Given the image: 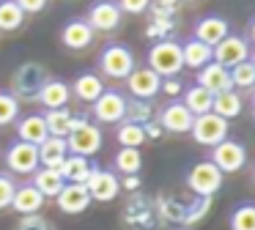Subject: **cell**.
<instances>
[{"label": "cell", "instance_id": "d6a6232c", "mask_svg": "<svg viewBox=\"0 0 255 230\" xmlns=\"http://www.w3.org/2000/svg\"><path fill=\"white\" fill-rule=\"evenodd\" d=\"M231 230H255V203H239L228 217Z\"/></svg>", "mask_w": 255, "mask_h": 230}, {"label": "cell", "instance_id": "ab89813d", "mask_svg": "<svg viewBox=\"0 0 255 230\" xmlns=\"http://www.w3.org/2000/svg\"><path fill=\"white\" fill-rule=\"evenodd\" d=\"M162 91H165V93H178V91H181V85H178L176 77H167V80H162Z\"/></svg>", "mask_w": 255, "mask_h": 230}, {"label": "cell", "instance_id": "5b68a950", "mask_svg": "<svg viewBox=\"0 0 255 230\" xmlns=\"http://www.w3.org/2000/svg\"><path fill=\"white\" fill-rule=\"evenodd\" d=\"M187 186L198 197H211L214 192H220V186H222V173L209 162V159L195 162L187 173Z\"/></svg>", "mask_w": 255, "mask_h": 230}, {"label": "cell", "instance_id": "603a6c76", "mask_svg": "<svg viewBox=\"0 0 255 230\" xmlns=\"http://www.w3.org/2000/svg\"><path fill=\"white\" fill-rule=\"evenodd\" d=\"M66 156H69V148H66V140H61V137H47L39 145V167L58 170Z\"/></svg>", "mask_w": 255, "mask_h": 230}, {"label": "cell", "instance_id": "e0dca14e", "mask_svg": "<svg viewBox=\"0 0 255 230\" xmlns=\"http://www.w3.org/2000/svg\"><path fill=\"white\" fill-rule=\"evenodd\" d=\"M231 33V27H228V22L222 19V16H200L198 22H195V36L192 38H198V41H203L206 47H211L214 49L217 44L222 41V38Z\"/></svg>", "mask_w": 255, "mask_h": 230}, {"label": "cell", "instance_id": "d6986e66", "mask_svg": "<svg viewBox=\"0 0 255 230\" xmlns=\"http://www.w3.org/2000/svg\"><path fill=\"white\" fill-rule=\"evenodd\" d=\"M55 203L63 214H83L91 206V195L85 189V184H66L61 189V195L55 197Z\"/></svg>", "mask_w": 255, "mask_h": 230}, {"label": "cell", "instance_id": "484cf974", "mask_svg": "<svg viewBox=\"0 0 255 230\" xmlns=\"http://www.w3.org/2000/svg\"><path fill=\"white\" fill-rule=\"evenodd\" d=\"M181 60H184L187 69L200 71L206 63H211V47H206L198 38H187V41L181 44Z\"/></svg>", "mask_w": 255, "mask_h": 230}, {"label": "cell", "instance_id": "277c9868", "mask_svg": "<svg viewBox=\"0 0 255 230\" xmlns=\"http://www.w3.org/2000/svg\"><path fill=\"white\" fill-rule=\"evenodd\" d=\"M189 134H192V140L198 142V145L214 148V145H220L222 140H228V120H222L220 115H214V113L198 115V118L192 120Z\"/></svg>", "mask_w": 255, "mask_h": 230}, {"label": "cell", "instance_id": "7a4b0ae2", "mask_svg": "<svg viewBox=\"0 0 255 230\" xmlns=\"http://www.w3.org/2000/svg\"><path fill=\"white\" fill-rule=\"evenodd\" d=\"M134 66H137V60H134V52L127 44L110 41L99 52V71L107 80H127L134 71Z\"/></svg>", "mask_w": 255, "mask_h": 230}, {"label": "cell", "instance_id": "7402d4cb", "mask_svg": "<svg viewBox=\"0 0 255 230\" xmlns=\"http://www.w3.org/2000/svg\"><path fill=\"white\" fill-rule=\"evenodd\" d=\"M41 206H44V195H41V192L36 189L33 184L17 186V192H14V200H11V208H14L17 214L30 217V214H39Z\"/></svg>", "mask_w": 255, "mask_h": 230}, {"label": "cell", "instance_id": "d590c367", "mask_svg": "<svg viewBox=\"0 0 255 230\" xmlns=\"http://www.w3.org/2000/svg\"><path fill=\"white\" fill-rule=\"evenodd\" d=\"M14 192H17V181L8 173H0V211H3V208H11Z\"/></svg>", "mask_w": 255, "mask_h": 230}, {"label": "cell", "instance_id": "8fae6325", "mask_svg": "<svg viewBox=\"0 0 255 230\" xmlns=\"http://www.w3.org/2000/svg\"><path fill=\"white\" fill-rule=\"evenodd\" d=\"M88 27L94 33H110L121 25V8L116 0H96L88 8Z\"/></svg>", "mask_w": 255, "mask_h": 230}, {"label": "cell", "instance_id": "9a60e30c", "mask_svg": "<svg viewBox=\"0 0 255 230\" xmlns=\"http://www.w3.org/2000/svg\"><path fill=\"white\" fill-rule=\"evenodd\" d=\"M195 85H200L203 91H209L211 96H217V93H225V91H233L231 85V74H228V69H222L220 63H206L203 69L198 71V82Z\"/></svg>", "mask_w": 255, "mask_h": 230}, {"label": "cell", "instance_id": "bcb514c9", "mask_svg": "<svg viewBox=\"0 0 255 230\" xmlns=\"http://www.w3.org/2000/svg\"><path fill=\"white\" fill-rule=\"evenodd\" d=\"M184 3H195V0H184Z\"/></svg>", "mask_w": 255, "mask_h": 230}, {"label": "cell", "instance_id": "4dcf8cb0", "mask_svg": "<svg viewBox=\"0 0 255 230\" xmlns=\"http://www.w3.org/2000/svg\"><path fill=\"white\" fill-rule=\"evenodd\" d=\"M22 22H25V14L14 0H0V30L3 33L19 30Z\"/></svg>", "mask_w": 255, "mask_h": 230}, {"label": "cell", "instance_id": "30bf717a", "mask_svg": "<svg viewBox=\"0 0 255 230\" xmlns=\"http://www.w3.org/2000/svg\"><path fill=\"white\" fill-rule=\"evenodd\" d=\"M247 58H250L247 41H244L242 36H231V33H228V36L222 38L214 49H211V60H214V63H220L222 69H233V66L244 63Z\"/></svg>", "mask_w": 255, "mask_h": 230}, {"label": "cell", "instance_id": "83f0119b", "mask_svg": "<svg viewBox=\"0 0 255 230\" xmlns=\"http://www.w3.org/2000/svg\"><path fill=\"white\" fill-rule=\"evenodd\" d=\"M44 123H47V134H50V137H61V140H66V134L72 131V123H74V113L69 107L47 110V113H44Z\"/></svg>", "mask_w": 255, "mask_h": 230}, {"label": "cell", "instance_id": "4fadbf2b", "mask_svg": "<svg viewBox=\"0 0 255 230\" xmlns=\"http://www.w3.org/2000/svg\"><path fill=\"white\" fill-rule=\"evenodd\" d=\"M127 85L134 99L140 102H151L156 93H162V77L154 74L148 66H134V71L127 77Z\"/></svg>", "mask_w": 255, "mask_h": 230}, {"label": "cell", "instance_id": "6da1fadb", "mask_svg": "<svg viewBox=\"0 0 255 230\" xmlns=\"http://www.w3.org/2000/svg\"><path fill=\"white\" fill-rule=\"evenodd\" d=\"M102 142H105V134H102L99 126L91 123L88 118H77V115H74L72 131L66 134V148H69V153L91 159L94 153L102 151Z\"/></svg>", "mask_w": 255, "mask_h": 230}, {"label": "cell", "instance_id": "4316f807", "mask_svg": "<svg viewBox=\"0 0 255 230\" xmlns=\"http://www.w3.org/2000/svg\"><path fill=\"white\" fill-rule=\"evenodd\" d=\"M242 107H244V99L239 91L217 93L214 102H211V113L220 115L222 120H231V118H236V115H242Z\"/></svg>", "mask_w": 255, "mask_h": 230}, {"label": "cell", "instance_id": "ba28073f", "mask_svg": "<svg viewBox=\"0 0 255 230\" xmlns=\"http://www.w3.org/2000/svg\"><path fill=\"white\" fill-rule=\"evenodd\" d=\"M6 167L17 175H33L39 170V148L30 142L14 140L6 148Z\"/></svg>", "mask_w": 255, "mask_h": 230}, {"label": "cell", "instance_id": "f6af8a7d", "mask_svg": "<svg viewBox=\"0 0 255 230\" xmlns=\"http://www.w3.org/2000/svg\"><path fill=\"white\" fill-rule=\"evenodd\" d=\"M253 184H255V170H253Z\"/></svg>", "mask_w": 255, "mask_h": 230}, {"label": "cell", "instance_id": "cb8c5ba5", "mask_svg": "<svg viewBox=\"0 0 255 230\" xmlns=\"http://www.w3.org/2000/svg\"><path fill=\"white\" fill-rule=\"evenodd\" d=\"M91 170H94L91 159L69 153V156L63 159V164L58 167V173L63 175V181H66V184H85V181H88V175H91Z\"/></svg>", "mask_w": 255, "mask_h": 230}, {"label": "cell", "instance_id": "7c38bea8", "mask_svg": "<svg viewBox=\"0 0 255 230\" xmlns=\"http://www.w3.org/2000/svg\"><path fill=\"white\" fill-rule=\"evenodd\" d=\"M47 80H50V77H47L44 66L28 60V63H22L17 71H14V91H17L19 96L36 99V93L41 91V85H44Z\"/></svg>", "mask_w": 255, "mask_h": 230}, {"label": "cell", "instance_id": "ee69618b", "mask_svg": "<svg viewBox=\"0 0 255 230\" xmlns=\"http://www.w3.org/2000/svg\"><path fill=\"white\" fill-rule=\"evenodd\" d=\"M253 115H255V99H253Z\"/></svg>", "mask_w": 255, "mask_h": 230}, {"label": "cell", "instance_id": "ac0fdd59", "mask_svg": "<svg viewBox=\"0 0 255 230\" xmlns=\"http://www.w3.org/2000/svg\"><path fill=\"white\" fill-rule=\"evenodd\" d=\"M69 91H72L80 102L94 104L96 99L107 91V85H105V80H102V74H96V71H83V74L74 77V82H72Z\"/></svg>", "mask_w": 255, "mask_h": 230}, {"label": "cell", "instance_id": "44dd1931", "mask_svg": "<svg viewBox=\"0 0 255 230\" xmlns=\"http://www.w3.org/2000/svg\"><path fill=\"white\" fill-rule=\"evenodd\" d=\"M47 137H50V134H47L44 115L33 113V115H25V118H17V140L30 142V145L39 148Z\"/></svg>", "mask_w": 255, "mask_h": 230}, {"label": "cell", "instance_id": "8d00e7d4", "mask_svg": "<svg viewBox=\"0 0 255 230\" xmlns=\"http://www.w3.org/2000/svg\"><path fill=\"white\" fill-rule=\"evenodd\" d=\"M14 230H55V225L47 222L41 214H30V217H19V222Z\"/></svg>", "mask_w": 255, "mask_h": 230}, {"label": "cell", "instance_id": "60d3db41", "mask_svg": "<svg viewBox=\"0 0 255 230\" xmlns=\"http://www.w3.org/2000/svg\"><path fill=\"white\" fill-rule=\"evenodd\" d=\"M124 186H127V189H137V186H140V178H134V175H127Z\"/></svg>", "mask_w": 255, "mask_h": 230}, {"label": "cell", "instance_id": "ffe728a7", "mask_svg": "<svg viewBox=\"0 0 255 230\" xmlns=\"http://www.w3.org/2000/svg\"><path fill=\"white\" fill-rule=\"evenodd\" d=\"M69 99H72V91H69V82H63V80H47L41 85V91L36 93V102L44 104L47 110L66 107Z\"/></svg>", "mask_w": 255, "mask_h": 230}, {"label": "cell", "instance_id": "f1b7e54d", "mask_svg": "<svg viewBox=\"0 0 255 230\" xmlns=\"http://www.w3.org/2000/svg\"><path fill=\"white\" fill-rule=\"evenodd\" d=\"M211 102H214V96H211L209 91H203L200 85H189L187 91H184V96H181V104L195 115V118L211 113Z\"/></svg>", "mask_w": 255, "mask_h": 230}, {"label": "cell", "instance_id": "5bb4252c", "mask_svg": "<svg viewBox=\"0 0 255 230\" xmlns=\"http://www.w3.org/2000/svg\"><path fill=\"white\" fill-rule=\"evenodd\" d=\"M195 115L184 107L181 102H170L159 110V126L162 131H173V134H189Z\"/></svg>", "mask_w": 255, "mask_h": 230}, {"label": "cell", "instance_id": "8992f818", "mask_svg": "<svg viewBox=\"0 0 255 230\" xmlns=\"http://www.w3.org/2000/svg\"><path fill=\"white\" fill-rule=\"evenodd\" d=\"M209 162L214 164L222 175H225V173H236V170H242L244 162H247V151H244V145L239 140H222L220 145L211 148Z\"/></svg>", "mask_w": 255, "mask_h": 230}, {"label": "cell", "instance_id": "b9f144b4", "mask_svg": "<svg viewBox=\"0 0 255 230\" xmlns=\"http://www.w3.org/2000/svg\"><path fill=\"white\" fill-rule=\"evenodd\" d=\"M250 41L255 44V16H253V19H250Z\"/></svg>", "mask_w": 255, "mask_h": 230}, {"label": "cell", "instance_id": "2e32d148", "mask_svg": "<svg viewBox=\"0 0 255 230\" xmlns=\"http://www.w3.org/2000/svg\"><path fill=\"white\" fill-rule=\"evenodd\" d=\"M61 44L66 49H72V52H83V49H88L94 44V30L88 27L85 19H72L61 30Z\"/></svg>", "mask_w": 255, "mask_h": 230}, {"label": "cell", "instance_id": "52a82bcc", "mask_svg": "<svg viewBox=\"0 0 255 230\" xmlns=\"http://www.w3.org/2000/svg\"><path fill=\"white\" fill-rule=\"evenodd\" d=\"M91 113H94L96 123H121L127 118V99L118 91L107 88L94 104H91Z\"/></svg>", "mask_w": 255, "mask_h": 230}, {"label": "cell", "instance_id": "9c48e42d", "mask_svg": "<svg viewBox=\"0 0 255 230\" xmlns=\"http://www.w3.org/2000/svg\"><path fill=\"white\" fill-rule=\"evenodd\" d=\"M85 189H88L91 200L110 203V200H116V195L121 192V181L116 178L113 170H102V167H96V164H94L88 181H85Z\"/></svg>", "mask_w": 255, "mask_h": 230}, {"label": "cell", "instance_id": "7bdbcfd3", "mask_svg": "<svg viewBox=\"0 0 255 230\" xmlns=\"http://www.w3.org/2000/svg\"><path fill=\"white\" fill-rule=\"evenodd\" d=\"M250 63L255 66V49H253V52H250Z\"/></svg>", "mask_w": 255, "mask_h": 230}, {"label": "cell", "instance_id": "f35d334b", "mask_svg": "<svg viewBox=\"0 0 255 230\" xmlns=\"http://www.w3.org/2000/svg\"><path fill=\"white\" fill-rule=\"evenodd\" d=\"M14 3L22 8V14L28 16V14H39V11H44V5H47V0H14Z\"/></svg>", "mask_w": 255, "mask_h": 230}, {"label": "cell", "instance_id": "d4e9b609", "mask_svg": "<svg viewBox=\"0 0 255 230\" xmlns=\"http://www.w3.org/2000/svg\"><path fill=\"white\" fill-rule=\"evenodd\" d=\"M30 184L36 186V189L47 197H58L61 195V189L66 186V181H63V175L58 173V170H50V167H39L33 175H30Z\"/></svg>", "mask_w": 255, "mask_h": 230}, {"label": "cell", "instance_id": "e575fe53", "mask_svg": "<svg viewBox=\"0 0 255 230\" xmlns=\"http://www.w3.org/2000/svg\"><path fill=\"white\" fill-rule=\"evenodd\" d=\"M19 118V99L8 91H0V126L17 123Z\"/></svg>", "mask_w": 255, "mask_h": 230}, {"label": "cell", "instance_id": "f546056e", "mask_svg": "<svg viewBox=\"0 0 255 230\" xmlns=\"http://www.w3.org/2000/svg\"><path fill=\"white\" fill-rule=\"evenodd\" d=\"M116 142H118L121 148H137V151H140V145L145 142L143 126H140V123H132V120L124 118L121 123H118V129H116Z\"/></svg>", "mask_w": 255, "mask_h": 230}, {"label": "cell", "instance_id": "1f68e13d", "mask_svg": "<svg viewBox=\"0 0 255 230\" xmlns=\"http://www.w3.org/2000/svg\"><path fill=\"white\" fill-rule=\"evenodd\" d=\"M143 167V153L137 148H118L116 153V170L121 175H137Z\"/></svg>", "mask_w": 255, "mask_h": 230}, {"label": "cell", "instance_id": "3957f363", "mask_svg": "<svg viewBox=\"0 0 255 230\" xmlns=\"http://www.w3.org/2000/svg\"><path fill=\"white\" fill-rule=\"evenodd\" d=\"M148 69L154 74H159L162 80L167 77H178V71L184 69L181 60V44L176 41H156L148 49Z\"/></svg>", "mask_w": 255, "mask_h": 230}, {"label": "cell", "instance_id": "74e56055", "mask_svg": "<svg viewBox=\"0 0 255 230\" xmlns=\"http://www.w3.org/2000/svg\"><path fill=\"white\" fill-rule=\"evenodd\" d=\"M151 5V0H118V8H121V14H145Z\"/></svg>", "mask_w": 255, "mask_h": 230}, {"label": "cell", "instance_id": "836d02e7", "mask_svg": "<svg viewBox=\"0 0 255 230\" xmlns=\"http://www.w3.org/2000/svg\"><path fill=\"white\" fill-rule=\"evenodd\" d=\"M228 74H231V85L233 91H250V88H255V66L250 63V58L244 60V63L233 66V69H228Z\"/></svg>", "mask_w": 255, "mask_h": 230}]
</instances>
